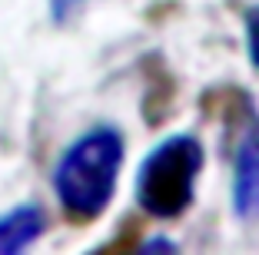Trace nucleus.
Returning <instances> with one entry per match:
<instances>
[{"label":"nucleus","mask_w":259,"mask_h":255,"mask_svg":"<svg viewBox=\"0 0 259 255\" xmlns=\"http://www.w3.org/2000/svg\"><path fill=\"white\" fill-rule=\"evenodd\" d=\"M123 133L116 126H93L67 146L54 169V192L73 222H93L113 202L123 169Z\"/></svg>","instance_id":"obj_1"},{"label":"nucleus","mask_w":259,"mask_h":255,"mask_svg":"<svg viewBox=\"0 0 259 255\" xmlns=\"http://www.w3.org/2000/svg\"><path fill=\"white\" fill-rule=\"evenodd\" d=\"M206 152L196 136H169L140 163L137 199L153 219H180L196 199Z\"/></svg>","instance_id":"obj_2"},{"label":"nucleus","mask_w":259,"mask_h":255,"mask_svg":"<svg viewBox=\"0 0 259 255\" xmlns=\"http://www.w3.org/2000/svg\"><path fill=\"white\" fill-rule=\"evenodd\" d=\"M233 206L239 219H259V123L256 113L246 120L233 159Z\"/></svg>","instance_id":"obj_3"},{"label":"nucleus","mask_w":259,"mask_h":255,"mask_svg":"<svg viewBox=\"0 0 259 255\" xmlns=\"http://www.w3.org/2000/svg\"><path fill=\"white\" fill-rule=\"evenodd\" d=\"M47 229V212L37 202L14 206L0 216V255H17L30 248Z\"/></svg>","instance_id":"obj_4"},{"label":"nucleus","mask_w":259,"mask_h":255,"mask_svg":"<svg viewBox=\"0 0 259 255\" xmlns=\"http://www.w3.org/2000/svg\"><path fill=\"white\" fill-rule=\"evenodd\" d=\"M246 53L252 67H259V4L246 10Z\"/></svg>","instance_id":"obj_5"},{"label":"nucleus","mask_w":259,"mask_h":255,"mask_svg":"<svg viewBox=\"0 0 259 255\" xmlns=\"http://www.w3.org/2000/svg\"><path fill=\"white\" fill-rule=\"evenodd\" d=\"M83 4H90V0H50V17L57 23H63L67 17H73L76 10L83 7Z\"/></svg>","instance_id":"obj_6"},{"label":"nucleus","mask_w":259,"mask_h":255,"mask_svg":"<svg viewBox=\"0 0 259 255\" xmlns=\"http://www.w3.org/2000/svg\"><path fill=\"white\" fill-rule=\"evenodd\" d=\"M140 248H143V252H176V242L166 239V235H156V239H146Z\"/></svg>","instance_id":"obj_7"}]
</instances>
